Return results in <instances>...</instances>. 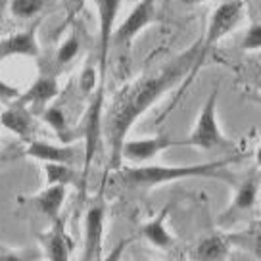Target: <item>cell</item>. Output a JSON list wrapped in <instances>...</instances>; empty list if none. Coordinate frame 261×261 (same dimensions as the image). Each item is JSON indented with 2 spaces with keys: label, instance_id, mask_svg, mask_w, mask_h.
<instances>
[{
  "label": "cell",
  "instance_id": "1",
  "mask_svg": "<svg viewBox=\"0 0 261 261\" xmlns=\"http://www.w3.org/2000/svg\"><path fill=\"white\" fill-rule=\"evenodd\" d=\"M198 56H200V42H196L194 46H188L185 52L171 58L155 73L140 77L139 81L127 85L115 94L108 114L104 115V123H102L108 146H110V169L115 171L121 167V146L127 139V133L137 123V119L154 106L163 94H167L179 83H182V89L177 92L175 102L167 110L171 112V108L177 104L180 94L190 85V73L198 62Z\"/></svg>",
  "mask_w": 261,
  "mask_h": 261
},
{
  "label": "cell",
  "instance_id": "2",
  "mask_svg": "<svg viewBox=\"0 0 261 261\" xmlns=\"http://www.w3.org/2000/svg\"><path fill=\"white\" fill-rule=\"evenodd\" d=\"M242 155L232 154L215 162L190 163V165H139L115 169V182L127 190H152L162 185L187 179H223V171L230 163L240 162Z\"/></svg>",
  "mask_w": 261,
  "mask_h": 261
},
{
  "label": "cell",
  "instance_id": "3",
  "mask_svg": "<svg viewBox=\"0 0 261 261\" xmlns=\"http://www.w3.org/2000/svg\"><path fill=\"white\" fill-rule=\"evenodd\" d=\"M217 96H219V90L215 89L204 102L194 129L190 133V137L185 139L187 146L200 148V150H205V152L234 150V144L221 133L219 123H217Z\"/></svg>",
  "mask_w": 261,
  "mask_h": 261
},
{
  "label": "cell",
  "instance_id": "4",
  "mask_svg": "<svg viewBox=\"0 0 261 261\" xmlns=\"http://www.w3.org/2000/svg\"><path fill=\"white\" fill-rule=\"evenodd\" d=\"M242 19H244V2L242 0H227V2H223L213 10L204 41L200 42V56H198V62H196L194 69L190 73V81L198 73L200 65L204 64L207 50H212L223 37H227L228 33L234 31L238 25L242 23Z\"/></svg>",
  "mask_w": 261,
  "mask_h": 261
},
{
  "label": "cell",
  "instance_id": "5",
  "mask_svg": "<svg viewBox=\"0 0 261 261\" xmlns=\"http://www.w3.org/2000/svg\"><path fill=\"white\" fill-rule=\"evenodd\" d=\"M98 10V27H100V37H98V87L104 89L106 81V67H108V54L112 46V37L115 29V17L121 6V0H92Z\"/></svg>",
  "mask_w": 261,
  "mask_h": 261
},
{
  "label": "cell",
  "instance_id": "6",
  "mask_svg": "<svg viewBox=\"0 0 261 261\" xmlns=\"http://www.w3.org/2000/svg\"><path fill=\"white\" fill-rule=\"evenodd\" d=\"M106 223V205L98 198L85 213V252L83 259H102V238Z\"/></svg>",
  "mask_w": 261,
  "mask_h": 261
},
{
  "label": "cell",
  "instance_id": "7",
  "mask_svg": "<svg viewBox=\"0 0 261 261\" xmlns=\"http://www.w3.org/2000/svg\"><path fill=\"white\" fill-rule=\"evenodd\" d=\"M173 146H187L185 140L171 139L169 135H158L152 139H142V140H127L123 142L121 146V162H148L154 160L155 155Z\"/></svg>",
  "mask_w": 261,
  "mask_h": 261
},
{
  "label": "cell",
  "instance_id": "8",
  "mask_svg": "<svg viewBox=\"0 0 261 261\" xmlns=\"http://www.w3.org/2000/svg\"><path fill=\"white\" fill-rule=\"evenodd\" d=\"M155 19V0H140L135 8L130 10V14L123 23L114 29V37L117 44H129L133 39L146 29L150 23H154Z\"/></svg>",
  "mask_w": 261,
  "mask_h": 261
},
{
  "label": "cell",
  "instance_id": "9",
  "mask_svg": "<svg viewBox=\"0 0 261 261\" xmlns=\"http://www.w3.org/2000/svg\"><path fill=\"white\" fill-rule=\"evenodd\" d=\"M21 155L39 160V162H54V163H67L75 165L81 160H85L81 148L71 146V144H50L44 140H29L27 148H23Z\"/></svg>",
  "mask_w": 261,
  "mask_h": 261
},
{
  "label": "cell",
  "instance_id": "10",
  "mask_svg": "<svg viewBox=\"0 0 261 261\" xmlns=\"http://www.w3.org/2000/svg\"><path fill=\"white\" fill-rule=\"evenodd\" d=\"M39 242L42 244V253L50 261H67L73 252V240L67 234L62 217L52 221L50 230L39 234Z\"/></svg>",
  "mask_w": 261,
  "mask_h": 261
},
{
  "label": "cell",
  "instance_id": "11",
  "mask_svg": "<svg viewBox=\"0 0 261 261\" xmlns=\"http://www.w3.org/2000/svg\"><path fill=\"white\" fill-rule=\"evenodd\" d=\"M37 23H33L29 29L17 31L6 39H0V62L14 56L21 58H39L41 46L37 41Z\"/></svg>",
  "mask_w": 261,
  "mask_h": 261
},
{
  "label": "cell",
  "instance_id": "12",
  "mask_svg": "<svg viewBox=\"0 0 261 261\" xmlns=\"http://www.w3.org/2000/svg\"><path fill=\"white\" fill-rule=\"evenodd\" d=\"M0 125L25 140H31V137L37 133V121L33 114L27 110V106L17 104V102H10V106L2 112Z\"/></svg>",
  "mask_w": 261,
  "mask_h": 261
},
{
  "label": "cell",
  "instance_id": "13",
  "mask_svg": "<svg viewBox=\"0 0 261 261\" xmlns=\"http://www.w3.org/2000/svg\"><path fill=\"white\" fill-rule=\"evenodd\" d=\"M65 194H67V187H64V185H48L42 192L35 194L33 198H19V202L31 204L46 219L54 221L56 217H60L62 205L65 202Z\"/></svg>",
  "mask_w": 261,
  "mask_h": 261
},
{
  "label": "cell",
  "instance_id": "14",
  "mask_svg": "<svg viewBox=\"0 0 261 261\" xmlns=\"http://www.w3.org/2000/svg\"><path fill=\"white\" fill-rule=\"evenodd\" d=\"M171 204H167L165 207H162V212L155 215L154 219L146 221L140 225L139 237H142L144 240H148L150 244L158 246L162 250H169L175 244V238L169 234L167 230V217L171 213Z\"/></svg>",
  "mask_w": 261,
  "mask_h": 261
},
{
  "label": "cell",
  "instance_id": "15",
  "mask_svg": "<svg viewBox=\"0 0 261 261\" xmlns=\"http://www.w3.org/2000/svg\"><path fill=\"white\" fill-rule=\"evenodd\" d=\"M56 94H58V79L54 75L44 73L39 79L33 81V85L27 89V92H19V96L16 100H12V102L23 104V106L33 104V106L37 108H44L52 98H56Z\"/></svg>",
  "mask_w": 261,
  "mask_h": 261
},
{
  "label": "cell",
  "instance_id": "16",
  "mask_svg": "<svg viewBox=\"0 0 261 261\" xmlns=\"http://www.w3.org/2000/svg\"><path fill=\"white\" fill-rule=\"evenodd\" d=\"M44 173H46V185H64V187H77L85 190L87 179L85 175L75 171L73 165L67 163H54V162H44Z\"/></svg>",
  "mask_w": 261,
  "mask_h": 261
},
{
  "label": "cell",
  "instance_id": "17",
  "mask_svg": "<svg viewBox=\"0 0 261 261\" xmlns=\"http://www.w3.org/2000/svg\"><path fill=\"white\" fill-rule=\"evenodd\" d=\"M257 192H259V177L257 175H250L248 179L238 187L234 200L228 207L227 217H234L237 213L250 212L255 202H257Z\"/></svg>",
  "mask_w": 261,
  "mask_h": 261
},
{
  "label": "cell",
  "instance_id": "18",
  "mask_svg": "<svg viewBox=\"0 0 261 261\" xmlns=\"http://www.w3.org/2000/svg\"><path fill=\"white\" fill-rule=\"evenodd\" d=\"M230 250V240L221 234L205 237L192 252V257L198 261H219L225 259Z\"/></svg>",
  "mask_w": 261,
  "mask_h": 261
},
{
  "label": "cell",
  "instance_id": "19",
  "mask_svg": "<svg viewBox=\"0 0 261 261\" xmlns=\"http://www.w3.org/2000/svg\"><path fill=\"white\" fill-rule=\"evenodd\" d=\"M48 0H10V14L17 19H31L46 8Z\"/></svg>",
  "mask_w": 261,
  "mask_h": 261
},
{
  "label": "cell",
  "instance_id": "20",
  "mask_svg": "<svg viewBox=\"0 0 261 261\" xmlns=\"http://www.w3.org/2000/svg\"><path fill=\"white\" fill-rule=\"evenodd\" d=\"M79 50H81V41H79V37H77L75 33H71V35L60 44V48L56 50L54 62H56V65H60V67L71 64L75 58H77V54H79Z\"/></svg>",
  "mask_w": 261,
  "mask_h": 261
},
{
  "label": "cell",
  "instance_id": "21",
  "mask_svg": "<svg viewBox=\"0 0 261 261\" xmlns=\"http://www.w3.org/2000/svg\"><path fill=\"white\" fill-rule=\"evenodd\" d=\"M42 250L27 248V250H14L0 242V261H35L42 259Z\"/></svg>",
  "mask_w": 261,
  "mask_h": 261
},
{
  "label": "cell",
  "instance_id": "22",
  "mask_svg": "<svg viewBox=\"0 0 261 261\" xmlns=\"http://www.w3.org/2000/svg\"><path fill=\"white\" fill-rule=\"evenodd\" d=\"M42 119L56 130L58 135H60V139H64V133H65V129H67V117H65V114L62 112V108H58V106L46 108L44 114H42Z\"/></svg>",
  "mask_w": 261,
  "mask_h": 261
},
{
  "label": "cell",
  "instance_id": "23",
  "mask_svg": "<svg viewBox=\"0 0 261 261\" xmlns=\"http://www.w3.org/2000/svg\"><path fill=\"white\" fill-rule=\"evenodd\" d=\"M240 48L244 52H255L261 48V25L253 23L248 31H246L244 39L240 42Z\"/></svg>",
  "mask_w": 261,
  "mask_h": 261
},
{
  "label": "cell",
  "instance_id": "24",
  "mask_svg": "<svg viewBox=\"0 0 261 261\" xmlns=\"http://www.w3.org/2000/svg\"><path fill=\"white\" fill-rule=\"evenodd\" d=\"M79 87H81L83 94H90L92 90L98 87V71L94 67H85V71L81 73L79 79Z\"/></svg>",
  "mask_w": 261,
  "mask_h": 261
},
{
  "label": "cell",
  "instance_id": "25",
  "mask_svg": "<svg viewBox=\"0 0 261 261\" xmlns=\"http://www.w3.org/2000/svg\"><path fill=\"white\" fill-rule=\"evenodd\" d=\"M19 96V89L17 87H14L12 83H6L0 79V102H6V104H10L12 100H16V98Z\"/></svg>",
  "mask_w": 261,
  "mask_h": 261
},
{
  "label": "cell",
  "instance_id": "26",
  "mask_svg": "<svg viewBox=\"0 0 261 261\" xmlns=\"http://www.w3.org/2000/svg\"><path fill=\"white\" fill-rule=\"evenodd\" d=\"M65 4H67L69 12H71V16H75L77 12H81V10H83V4H85V0H65Z\"/></svg>",
  "mask_w": 261,
  "mask_h": 261
},
{
  "label": "cell",
  "instance_id": "27",
  "mask_svg": "<svg viewBox=\"0 0 261 261\" xmlns=\"http://www.w3.org/2000/svg\"><path fill=\"white\" fill-rule=\"evenodd\" d=\"M182 4H187V6H194V4H202L205 0H180Z\"/></svg>",
  "mask_w": 261,
  "mask_h": 261
},
{
  "label": "cell",
  "instance_id": "28",
  "mask_svg": "<svg viewBox=\"0 0 261 261\" xmlns=\"http://www.w3.org/2000/svg\"><path fill=\"white\" fill-rule=\"evenodd\" d=\"M6 0H0V21H2V14H4V8H6Z\"/></svg>",
  "mask_w": 261,
  "mask_h": 261
},
{
  "label": "cell",
  "instance_id": "29",
  "mask_svg": "<svg viewBox=\"0 0 261 261\" xmlns=\"http://www.w3.org/2000/svg\"><path fill=\"white\" fill-rule=\"evenodd\" d=\"M0 162H2V158H0Z\"/></svg>",
  "mask_w": 261,
  "mask_h": 261
}]
</instances>
